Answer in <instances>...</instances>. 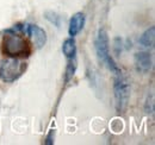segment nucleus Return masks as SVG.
Wrapping results in <instances>:
<instances>
[{"mask_svg": "<svg viewBox=\"0 0 155 145\" xmlns=\"http://www.w3.org/2000/svg\"><path fill=\"white\" fill-rule=\"evenodd\" d=\"M2 53L8 57H19L28 56L30 54V49L28 42L13 31H7V35L2 39Z\"/></svg>", "mask_w": 155, "mask_h": 145, "instance_id": "f257e3e1", "label": "nucleus"}, {"mask_svg": "<svg viewBox=\"0 0 155 145\" xmlns=\"http://www.w3.org/2000/svg\"><path fill=\"white\" fill-rule=\"evenodd\" d=\"M25 70L26 63L18 57H6L0 62V79L6 83L18 80Z\"/></svg>", "mask_w": 155, "mask_h": 145, "instance_id": "f03ea898", "label": "nucleus"}, {"mask_svg": "<svg viewBox=\"0 0 155 145\" xmlns=\"http://www.w3.org/2000/svg\"><path fill=\"white\" fill-rule=\"evenodd\" d=\"M96 51L99 57V60L107 67L110 72H112L116 75L122 74L120 69L118 68L116 62L110 55V45H109V37L105 30H99L98 31L97 38H96Z\"/></svg>", "mask_w": 155, "mask_h": 145, "instance_id": "7ed1b4c3", "label": "nucleus"}, {"mask_svg": "<svg viewBox=\"0 0 155 145\" xmlns=\"http://www.w3.org/2000/svg\"><path fill=\"white\" fill-rule=\"evenodd\" d=\"M114 92H115V105L116 109L119 113H123L129 104L130 99V85L129 81L122 76L120 74L117 75L114 83Z\"/></svg>", "mask_w": 155, "mask_h": 145, "instance_id": "20e7f679", "label": "nucleus"}, {"mask_svg": "<svg viewBox=\"0 0 155 145\" xmlns=\"http://www.w3.org/2000/svg\"><path fill=\"white\" fill-rule=\"evenodd\" d=\"M135 67L136 70L140 72H150L152 67H153V56L148 51H138L135 55Z\"/></svg>", "mask_w": 155, "mask_h": 145, "instance_id": "39448f33", "label": "nucleus"}, {"mask_svg": "<svg viewBox=\"0 0 155 145\" xmlns=\"http://www.w3.org/2000/svg\"><path fill=\"white\" fill-rule=\"evenodd\" d=\"M26 34L32 38V42L37 49H42L47 43V34L38 25H28Z\"/></svg>", "mask_w": 155, "mask_h": 145, "instance_id": "423d86ee", "label": "nucleus"}, {"mask_svg": "<svg viewBox=\"0 0 155 145\" xmlns=\"http://www.w3.org/2000/svg\"><path fill=\"white\" fill-rule=\"evenodd\" d=\"M85 25V14L81 12L75 13L69 21V27H68V34L71 37L77 36L78 34L84 29Z\"/></svg>", "mask_w": 155, "mask_h": 145, "instance_id": "0eeeda50", "label": "nucleus"}, {"mask_svg": "<svg viewBox=\"0 0 155 145\" xmlns=\"http://www.w3.org/2000/svg\"><path fill=\"white\" fill-rule=\"evenodd\" d=\"M62 53L63 55L69 60V58H74L77 54V42L74 39V37H69L67 38L63 44H62Z\"/></svg>", "mask_w": 155, "mask_h": 145, "instance_id": "6e6552de", "label": "nucleus"}, {"mask_svg": "<svg viewBox=\"0 0 155 145\" xmlns=\"http://www.w3.org/2000/svg\"><path fill=\"white\" fill-rule=\"evenodd\" d=\"M155 40V27L152 26L148 30H146L143 32V35L140 38V44L144 48H152L154 45Z\"/></svg>", "mask_w": 155, "mask_h": 145, "instance_id": "1a4fd4ad", "label": "nucleus"}, {"mask_svg": "<svg viewBox=\"0 0 155 145\" xmlns=\"http://www.w3.org/2000/svg\"><path fill=\"white\" fill-rule=\"evenodd\" d=\"M77 69V62H75V57L74 58H69L68 66H67V70H66V81H69L73 76Z\"/></svg>", "mask_w": 155, "mask_h": 145, "instance_id": "9d476101", "label": "nucleus"}, {"mask_svg": "<svg viewBox=\"0 0 155 145\" xmlns=\"http://www.w3.org/2000/svg\"><path fill=\"white\" fill-rule=\"evenodd\" d=\"M144 111H146V113H153L154 112V95L153 94H150L148 96L146 106H144Z\"/></svg>", "mask_w": 155, "mask_h": 145, "instance_id": "9b49d317", "label": "nucleus"}, {"mask_svg": "<svg viewBox=\"0 0 155 145\" xmlns=\"http://www.w3.org/2000/svg\"><path fill=\"white\" fill-rule=\"evenodd\" d=\"M45 18L48 19L51 24L56 25V26H60V17H58L56 13L54 12H45Z\"/></svg>", "mask_w": 155, "mask_h": 145, "instance_id": "f8f14e48", "label": "nucleus"}, {"mask_svg": "<svg viewBox=\"0 0 155 145\" xmlns=\"http://www.w3.org/2000/svg\"><path fill=\"white\" fill-rule=\"evenodd\" d=\"M45 144L47 145H53L54 144V130H51L49 132V134L45 138Z\"/></svg>", "mask_w": 155, "mask_h": 145, "instance_id": "ddd939ff", "label": "nucleus"}]
</instances>
